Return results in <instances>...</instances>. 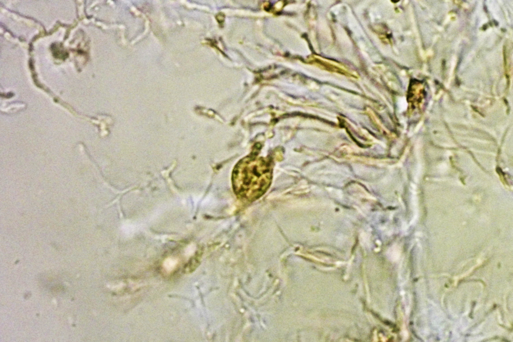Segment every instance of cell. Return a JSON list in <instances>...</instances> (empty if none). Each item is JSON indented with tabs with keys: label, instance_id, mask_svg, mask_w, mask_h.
Masks as SVG:
<instances>
[{
	"label": "cell",
	"instance_id": "1",
	"mask_svg": "<svg viewBox=\"0 0 513 342\" xmlns=\"http://www.w3.org/2000/svg\"><path fill=\"white\" fill-rule=\"evenodd\" d=\"M272 165L268 159L249 156L236 165L232 176L234 190L239 196L254 200L268 189L272 178Z\"/></svg>",
	"mask_w": 513,
	"mask_h": 342
}]
</instances>
